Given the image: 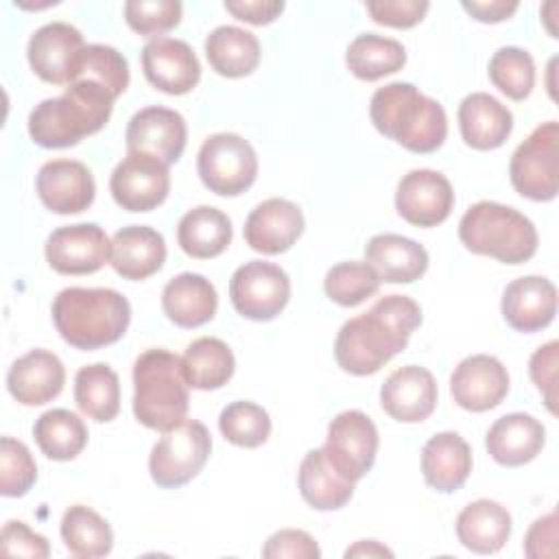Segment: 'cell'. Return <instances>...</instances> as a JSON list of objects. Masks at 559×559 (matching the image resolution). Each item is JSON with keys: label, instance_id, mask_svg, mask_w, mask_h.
<instances>
[{"label": "cell", "instance_id": "obj_1", "mask_svg": "<svg viewBox=\"0 0 559 559\" xmlns=\"http://www.w3.org/2000/svg\"><path fill=\"white\" fill-rule=\"evenodd\" d=\"M421 323V308L406 295H386L365 314L345 321L334 341L338 367L352 376H371L400 354Z\"/></svg>", "mask_w": 559, "mask_h": 559}, {"label": "cell", "instance_id": "obj_2", "mask_svg": "<svg viewBox=\"0 0 559 559\" xmlns=\"http://www.w3.org/2000/svg\"><path fill=\"white\" fill-rule=\"evenodd\" d=\"M114 96L92 83L72 81L61 96L46 98L28 114V135L44 148H68L100 131L114 109Z\"/></svg>", "mask_w": 559, "mask_h": 559}, {"label": "cell", "instance_id": "obj_3", "mask_svg": "<svg viewBox=\"0 0 559 559\" xmlns=\"http://www.w3.org/2000/svg\"><path fill=\"white\" fill-rule=\"evenodd\" d=\"M373 127L413 153L437 151L448 135L445 109L413 83H386L369 103Z\"/></svg>", "mask_w": 559, "mask_h": 559}, {"label": "cell", "instance_id": "obj_4", "mask_svg": "<svg viewBox=\"0 0 559 559\" xmlns=\"http://www.w3.org/2000/svg\"><path fill=\"white\" fill-rule=\"evenodd\" d=\"M52 321L76 349H100L120 341L131 321V306L114 288H63L52 301Z\"/></svg>", "mask_w": 559, "mask_h": 559}, {"label": "cell", "instance_id": "obj_5", "mask_svg": "<svg viewBox=\"0 0 559 559\" xmlns=\"http://www.w3.org/2000/svg\"><path fill=\"white\" fill-rule=\"evenodd\" d=\"M190 406L181 358L155 347L133 362V415L151 430H168L186 419Z\"/></svg>", "mask_w": 559, "mask_h": 559}, {"label": "cell", "instance_id": "obj_6", "mask_svg": "<svg viewBox=\"0 0 559 559\" xmlns=\"http://www.w3.org/2000/svg\"><path fill=\"white\" fill-rule=\"evenodd\" d=\"M459 238L467 251L496 258L504 264L531 260L539 240L531 218L496 201L469 205L459 223Z\"/></svg>", "mask_w": 559, "mask_h": 559}, {"label": "cell", "instance_id": "obj_7", "mask_svg": "<svg viewBox=\"0 0 559 559\" xmlns=\"http://www.w3.org/2000/svg\"><path fill=\"white\" fill-rule=\"evenodd\" d=\"M212 435L197 419H183L164 430L148 456V472L155 485L177 489L190 483L207 463Z\"/></svg>", "mask_w": 559, "mask_h": 559}, {"label": "cell", "instance_id": "obj_8", "mask_svg": "<svg viewBox=\"0 0 559 559\" xmlns=\"http://www.w3.org/2000/svg\"><path fill=\"white\" fill-rule=\"evenodd\" d=\"M197 173L210 192L238 197L258 177V155L242 135L214 133L199 148Z\"/></svg>", "mask_w": 559, "mask_h": 559}, {"label": "cell", "instance_id": "obj_9", "mask_svg": "<svg viewBox=\"0 0 559 559\" xmlns=\"http://www.w3.org/2000/svg\"><path fill=\"white\" fill-rule=\"evenodd\" d=\"M509 177L515 192L531 201H552L559 192V124H539L511 155Z\"/></svg>", "mask_w": 559, "mask_h": 559}, {"label": "cell", "instance_id": "obj_10", "mask_svg": "<svg viewBox=\"0 0 559 559\" xmlns=\"http://www.w3.org/2000/svg\"><path fill=\"white\" fill-rule=\"evenodd\" d=\"M229 299L240 317L271 321L290 299V280L280 264L251 260L234 271L229 280Z\"/></svg>", "mask_w": 559, "mask_h": 559}, {"label": "cell", "instance_id": "obj_11", "mask_svg": "<svg viewBox=\"0 0 559 559\" xmlns=\"http://www.w3.org/2000/svg\"><path fill=\"white\" fill-rule=\"evenodd\" d=\"M378 443L376 424L362 411L352 408L330 421L323 452L343 478L358 483L373 467Z\"/></svg>", "mask_w": 559, "mask_h": 559}, {"label": "cell", "instance_id": "obj_12", "mask_svg": "<svg viewBox=\"0 0 559 559\" xmlns=\"http://www.w3.org/2000/svg\"><path fill=\"white\" fill-rule=\"evenodd\" d=\"M109 190L122 210L151 212L168 197V166L146 153H127L109 177Z\"/></svg>", "mask_w": 559, "mask_h": 559}, {"label": "cell", "instance_id": "obj_13", "mask_svg": "<svg viewBox=\"0 0 559 559\" xmlns=\"http://www.w3.org/2000/svg\"><path fill=\"white\" fill-rule=\"evenodd\" d=\"M46 260L61 275L96 273L109 262L111 240L96 223L57 227L46 240Z\"/></svg>", "mask_w": 559, "mask_h": 559}, {"label": "cell", "instance_id": "obj_14", "mask_svg": "<svg viewBox=\"0 0 559 559\" xmlns=\"http://www.w3.org/2000/svg\"><path fill=\"white\" fill-rule=\"evenodd\" d=\"M454 207V190L445 175L430 168L408 170L395 190L397 214L417 227L441 225Z\"/></svg>", "mask_w": 559, "mask_h": 559}, {"label": "cell", "instance_id": "obj_15", "mask_svg": "<svg viewBox=\"0 0 559 559\" xmlns=\"http://www.w3.org/2000/svg\"><path fill=\"white\" fill-rule=\"evenodd\" d=\"M83 48L85 44L79 28L68 22H48L31 35L26 57L31 70L41 81L68 85L74 79Z\"/></svg>", "mask_w": 559, "mask_h": 559}, {"label": "cell", "instance_id": "obj_16", "mask_svg": "<svg viewBox=\"0 0 559 559\" xmlns=\"http://www.w3.org/2000/svg\"><path fill=\"white\" fill-rule=\"evenodd\" d=\"M186 140L188 129L183 116L175 109L157 105L135 111L124 131L127 153H146L166 166L181 157Z\"/></svg>", "mask_w": 559, "mask_h": 559}, {"label": "cell", "instance_id": "obj_17", "mask_svg": "<svg viewBox=\"0 0 559 559\" xmlns=\"http://www.w3.org/2000/svg\"><path fill=\"white\" fill-rule=\"evenodd\" d=\"M140 59L146 81L173 96L192 92L201 79L199 59L183 39L153 37L144 44Z\"/></svg>", "mask_w": 559, "mask_h": 559}, {"label": "cell", "instance_id": "obj_18", "mask_svg": "<svg viewBox=\"0 0 559 559\" xmlns=\"http://www.w3.org/2000/svg\"><path fill=\"white\" fill-rule=\"evenodd\" d=\"M452 400L472 413H483L498 406L509 393L507 367L489 354L463 358L450 376Z\"/></svg>", "mask_w": 559, "mask_h": 559}, {"label": "cell", "instance_id": "obj_19", "mask_svg": "<svg viewBox=\"0 0 559 559\" xmlns=\"http://www.w3.org/2000/svg\"><path fill=\"white\" fill-rule=\"evenodd\" d=\"M39 201L55 214H79L96 197V183L90 168L76 159H50L35 177Z\"/></svg>", "mask_w": 559, "mask_h": 559}, {"label": "cell", "instance_id": "obj_20", "mask_svg": "<svg viewBox=\"0 0 559 559\" xmlns=\"http://www.w3.org/2000/svg\"><path fill=\"white\" fill-rule=\"evenodd\" d=\"M439 389L432 373L419 365L395 369L380 389V404L389 417L402 424H417L432 415Z\"/></svg>", "mask_w": 559, "mask_h": 559}, {"label": "cell", "instance_id": "obj_21", "mask_svg": "<svg viewBox=\"0 0 559 559\" xmlns=\"http://www.w3.org/2000/svg\"><path fill=\"white\" fill-rule=\"evenodd\" d=\"M304 234V214L288 199H266L258 203L245 221L247 245L264 255L288 251Z\"/></svg>", "mask_w": 559, "mask_h": 559}, {"label": "cell", "instance_id": "obj_22", "mask_svg": "<svg viewBox=\"0 0 559 559\" xmlns=\"http://www.w3.org/2000/svg\"><path fill=\"white\" fill-rule=\"evenodd\" d=\"M502 317L518 332H539L557 314V286L539 275L518 277L502 293Z\"/></svg>", "mask_w": 559, "mask_h": 559}, {"label": "cell", "instance_id": "obj_23", "mask_svg": "<svg viewBox=\"0 0 559 559\" xmlns=\"http://www.w3.org/2000/svg\"><path fill=\"white\" fill-rule=\"evenodd\" d=\"M66 384V367L48 349H31L7 371L9 393L24 406H41L55 400Z\"/></svg>", "mask_w": 559, "mask_h": 559}, {"label": "cell", "instance_id": "obj_24", "mask_svg": "<svg viewBox=\"0 0 559 559\" xmlns=\"http://www.w3.org/2000/svg\"><path fill=\"white\" fill-rule=\"evenodd\" d=\"M546 430L539 419L528 413H509L498 417L485 437L489 456L504 467L531 463L544 448Z\"/></svg>", "mask_w": 559, "mask_h": 559}, {"label": "cell", "instance_id": "obj_25", "mask_svg": "<svg viewBox=\"0 0 559 559\" xmlns=\"http://www.w3.org/2000/svg\"><path fill=\"white\" fill-rule=\"evenodd\" d=\"M166 260L164 236L148 225H129L114 234L109 264L131 282L151 277Z\"/></svg>", "mask_w": 559, "mask_h": 559}, {"label": "cell", "instance_id": "obj_26", "mask_svg": "<svg viewBox=\"0 0 559 559\" xmlns=\"http://www.w3.org/2000/svg\"><path fill=\"white\" fill-rule=\"evenodd\" d=\"M365 262L380 282L411 284L428 269V251L413 238L400 234H376L365 245Z\"/></svg>", "mask_w": 559, "mask_h": 559}, {"label": "cell", "instance_id": "obj_27", "mask_svg": "<svg viewBox=\"0 0 559 559\" xmlns=\"http://www.w3.org/2000/svg\"><path fill=\"white\" fill-rule=\"evenodd\" d=\"M459 129L467 146L491 151L507 142L513 129V114L491 94H467L459 105Z\"/></svg>", "mask_w": 559, "mask_h": 559}, {"label": "cell", "instance_id": "obj_28", "mask_svg": "<svg viewBox=\"0 0 559 559\" xmlns=\"http://www.w3.org/2000/svg\"><path fill=\"white\" fill-rule=\"evenodd\" d=\"M469 472L472 450L459 432H437L426 441L421 450V474L432 489L452 493L465 485Z\"/></svg>", "mask_w": 559, "mask_h": 559}, {"label": "cell", "instance_id": "obj_29", "mask_svg": "<svg viewBox=\"0 0 559 559\" xmlns=\"http://www.w3.org/2000/svg\"><path fill=\"white\" fill-rule=\"evenodd\" d=\"M162 308L175 325L199 328L214 317L218 295L207 277L199 273H179L164 286Z\"/></svg>", "mask_w": 559, "mask_h": 559}, {"label": "cell", "instance_id": "obj_30", "mask_svg": "<svg viewBox=\"0 0 559 559\" xmlns=\"http://www.w3.org/2000/svg\"><path fill=\"white\" fill-rule=\"evenodd\" d=\"M511 535V515L496 500L480 498L463 507L456 518L459 542L478 555L498 552Z\"/></svg>", "mask_w": 559, "mask_h": 559}, {"label": "cell", "instance_id": "obj_31", "mask_svg": "<svg viewBox=\"0 0 559 559\" xmlns=\"http://www.w3.org/2000/svg\"><path fill=\"white\" fill-rule=\"evenodd\" d=\"M301 498L317 511H336L354 496L352 480L343 478L325 459L323 448L306 452L297 474Z\"/></svg>", "mask_w": 559, "mask_h": 559}, {"label": "cell", "instance_id": "obj_32", "mask_svg": "<svg viewBox=\"0 0 559 559\" xmlns=\"http://www.w3.org/2000/svg\"><path fill=\"white\" fill-rule=\"evenodd\" d=\"M177 242L183 253L197 260L221 255L231 242V221L212 205H199L186 212L177 225Z\"/></svg>", "mask_w": 559, "mask_h": 559}, {"label": "cell", "instance_id": "obj_33", "mask_svg": "<svg viewBox=\"0 0 559 559\" xmlns=\"http://www.w3.org/2000/svg\"><path fill=\"white\" fill-rule=\"evenodd\" d=\"M205 57L212 70L227 79L251 74L260 63V41L253 33L223 24L205 37Z\"/></svg>", "mask_w": 559, "mask_h": 559}, {"label": "cell", "instance_id": "obj_34", "mask_svg": "<svg viewBox=\"0 0 559 559\" xmlns=\"http://www.w3.org/2000/svg\"><path fill=\"white\" fill-rule=\"evenodd\" d=\"M181 367L188 386L199 391H214L231 380L236 360L225 341L216 336H201L186 347Z\"/></svg>", "mask_w": 559, "mask_h": 559}, {"label": "cell", "instance_id": "obj_35", "mask_svg": "<svg viewBox=\"0 0 559 559\" xmlns=\"http://www.w3.org/2000/svg\"><path fill=\"white\" fill-rule=\"evenodd\" d=\"M74 402L90 419L111 421L120 411L118 373L105 362L81 367L74 376Z\"/></svg>", "mask_w": 559, "mask_h": 559}, {"label": "cell", "instance_id": "obj_36", "mask_svg": "<svg viewBox=\"0 0 559 559\" xmlns=\"http://www.w3.org/2000/svg\"><path fill=\"white\" fill-rule=\"evenodd\" d=\"M345 63L349 72L360 81H378L404 68L406 50L393 37H382L376 33H362L352 39L345 52Z\"/></svg>", "mask_w": 559, "mask_h": 559}, {"label": "cell", "instance_id": "obj_37", "mask_svg": "<svg viewBox=\"0 0 559 559\" xmlns=\"http://www.w3.org/2000/svg\"><path fill=\"white\" fill-rule=\"evenodd\" d=\"M33 437L39 450L52 461H72L87 445L83 419L68 408H52L35 419Z\"/></svg>", "mask_w": 559, "mask_h": 559}, {"label": "cell", "instance_id": "obj_38", "mask_svg": "<svg viewBox=\"0 0 559 559\" xmlns=\"http://www.w3.org/2000/svg\"><path fill=\"white\" fill-rule=\"evenodd\" d=\"M61 539L66 548L81 559L109 555L114 533L105 518L85 504H72L61 518Z\"/></svg>", "mask_w": 559, "mask_h": 559}, {"label": "cell", "instance_id": "obj_39", "mask_svg": "<svg viewBox=\"0 0 559 559\" xmlns=\"http://www.w3.org/2000/svg\"><path fill=\"white\" fill-rule=\"evenodd\" d=\"M72 81H92L118 98L129 85V63L122 52L111 46L87 44L81 52Z\"/></svg>", "mask_w": 559, "mask_h": 559}, {"label": "cell", "instance_id": "obj_40", "mask_svg": "<svg viewBox=\"0 0 559 559\" xmlns=\"http://www.w3.org/2000/svg\"><path fill=\"white\" fill-rule=\"evenodd\" d=\"M491 83L511 100H524L535 85V61L518 46H502L489 59Z\"/></svg>", "mask_w": 559, "mask_h": 559}, {"label": "cell", "instance_id": "obj_41", "mask_svg": "<svg viewBox=\"0 0 559 559\" xmlns=\"http://www.w3.org/2000/svg\"><path fill=\"white\" fill-rule=\"evenodd\" d=\"M380 288V277L367 262H338L323 280L325 295L345 308H354L376 295Z\"/></svg>", "mask_w": 559, "mask_h": 559}, {"label": "cell", "instance_id": "obj_42", "mask_svg": "<svg viewBox=\"0 0 559 559\" xmlns=\"http://www.w3.org/2000/svg\"><path fill=\"white\" fill-rule=\"evenodd\" d=\"M218 428L229 443L238 448H258L271 435V417L260 404L238 400L221 411Z\"/></svg>", "mask_w": 559, "mask_h": 559}, {"label": "cell", "instance_id": "obj_43", "mask_svg": "<svg viewBox=\"0 0 559 559\" xmlns=\"http://www.w3.org/2000/svg\"><path fill=\"white\" fill-rule=\"evenodd\" d=\"M37 480V465L31 450L13 439H0V493L7 498H20Z\"/></svg>", "mask_w": 559, "mask_h": 559}, {"label": "cell", "instance_id": "obj_44", "mask_svg": "<svg viewBox=\"0 0 559 559\" xmlns=\"http://www.w3.org/2000/svg\"><path fill=\"white\" fill-rule=\"evenodd\" d=\"M181 2L177 0H127L124 20L129 28L144 37H162L181 22Z\"/></svg>", "mask_w": 559, "mask_h": 559}, {"label": "cell", "instance_id": "obj_45", "mask_svg": "<svg viewBox=\"0 0 559 559\" xmlns=\"http://www.w3.org/2000/svg\"><path fill=\"white\" fill-rule=\"evenodd\" d=\"M0 550L7 557H31V559H46L50 555L48 539L35 533L33 528H28L22 520H9L2 526Z\"/></svg>", "mask_w": 559, "mask_h": 559}, {"label": "cell", "instance_id": "obj_46", "mask_svg": "<svg viewBox=\"0 0 559 559\" xmlns=\"http://www.w3.org/2000/svg\"><path fill=\"white\" fill-rule=\"evenodd\" d=\"M426 0H371L367 11L373 22L391 28H411L419 24L428 11Z\"/></svg>", "mask_w": 559, "mask_h": 559}, {"label": "cell", "instance_id": "obj_47", "mask_svg": "<svg viewBox=\"0 0 559 559\" xmlns=\"http://www.w3.org/2000/svg\"><path fill=\"white\" fill-rule=\"evenodd\" d=\"M262 555L266 559H282V557H290V559H319L321 550L317 546V542L299 528H282L277 533H273L264 548Z\"/></svg>", "mask_w": 559, "mask_h": 559}, {"label": "cell", "instance_id": "obj_48", "mask_svg": "<svg viewBox=\"0 0 559 559\" xmlns=\"http://www.w3.org/2000/svg\"><path fill=\"white\" fill-rule=\"evenodd\" d=\"M557 352L559 343L548 341L546 345L537 347L528 360V373L550 413H555V382H557Z\"/></svg>", "mask_w": 559, "mask_h": 559}, {"label": "cell", "instance_id": "obj_49", "mask_svg": "<svg viewBox=\"0 0 559 559\" xmlns=\"http://www.w3.org/2000/svg\"><path fill=\"white\" fill-rule=\"evenodd\" d=\"M524 555L531 559L557 555V513L555 511H550L548 515L531 524L524 539Z\"/></svg>", "mask_w": 559, "mask_h": 559}, {"label": "cell", "instance_id": "obj_50", "mask_svg": "<svg viewBox=\"0 0 559 559\" xmlns=\"http://www.w3.org/2000/svg\"><path fill=\"white\" fill-rule=\"evenodd\" d=\"M225 9L242 22L262 26V24H271L284 11V2L282 0H227Z\"/></svg>", "mask_w": 559, "mask_h": 559}, {"label": "cell", "instance_id": "obj_51", "mask_svg": "<svg viewBox=\"0 0 559 559\" xmlns=\"http://www.w3.org/2000/svg\"><path fill=\"white\" fill-rule=\"evenodd\" d=\"M461 7L478 22H502V20H509L515 9H518V2L515 0H463Z\"/></svg>", "mask_w": 559, "mask_h": 559}, {"label": "cell", "instance_id": "obj_52", "mask_svg": "<svg viewBox=\"0 0 559 559\" xmlns=\"http://www.w3.org/2000/svg\"><path fill=\"white\" fill-rule=\"evenodd\" d=\"M345 557H393V552L376 539H360L345 550Z\"/></svg>", "mask_w": 559, "mask_h": 559}]
</instances>
